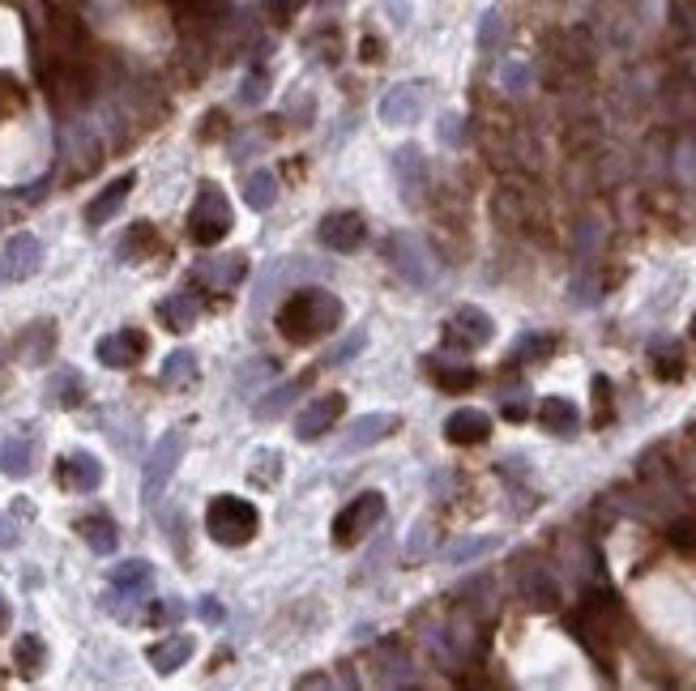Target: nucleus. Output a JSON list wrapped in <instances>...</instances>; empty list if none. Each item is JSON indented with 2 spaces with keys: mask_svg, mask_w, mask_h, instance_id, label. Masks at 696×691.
Returning a JSON list of instances; mask_svg holds the SVG:
<instances>
[{
  "mask_svg": "<svg viewBox=\"0 0 696 691\" xmlns=\"http://www.w3.org/2000/svg\"><path fill=\"white\" fill-rule=\"evenodd\" d=\"M0 470H5L9 478H26L30 470H35V444L22 440V436H9L5 448H0Z\"/></svg>",
  "mask_w": 696,
  "mask_h": 691,
  "instance_id": "aec40b11",
  "label": "nucleus"
},
{
  "mask_svg": "<svg viewBox=\"0 0 696 691\" xmlns=\"http://www.w3.org/2000/svg\"><path fill=\"white\" fill-rule=\"evenodd\" d=\"M193 376H197L193 350H176V355L167 359V367H163V384H180V380H193Z\"/></svg>",
  "mask_w": 696,
  "mask_h": 691,
  "instance_id": "c756f323",
  "label": "nucleus"
},
{
  "mask_svg": "<svg viewBox=\"0 0 696 691\" xmlns=\"http://www.w3.org/2000/svg\"><path fill=\"white\" fill-rule=\"evenodd\" d=\"M13 542H18V534H13V525L0 517V551H5V546H13Z\"/></svg>",
  "mask_w": 696,
  "mask_h": 691,
  "instance_id": "c03bdc74",
  "label": "nucleus"
},
{
  "mask_svg": "<svg viewBox=\"0 0 696 691\" xmlns=\"http://www.w3.org/2000/svg\"><path fill=\"white\" fill-rule=\"evenodd\" d=\"M244 197H248L252 210H270L274 197H278V175H274V171H257V175H248Z\"/></svg>",
  "mask_w": 696,
  "mask_h": 691,
  "instance_id": "393cba45",
  "label": "nucleus"
},
{
  "mask_svg": "<svg viewBox=\"0 0 696 691\" xmlns=\"http://www.w3.org/2000/svg\"><path fill=\"white\" fill-rule=\"evenodd\" d=\"M504 82H509V86H526V69H521V64H509V69H504Z\"/></svg>",
  "mask_w": 696,
  "mask_h": 691,
  "instance_id": "37998d69",
  "label": "nucleus"
},
{
  "mask_svg": "<svg viewBox=\"0 0 696 691\" xmlns=\"http://www.w3.org/2000/svg\"><path fill=\"white\" fill-rule=\"evenodd\" d=\"M487 436H492V419H487L483 410H453L449 419H445V440L457 444V448H470V444H483Z\"/></svg>",
  "mask_w": 696,
  "mask_h": 691,
  "instance_id": "4468645a",
  "label": "nucleus"
},
{
  "mask_svg": "<svg viewBox=\"0 0 696 691\" xmlns=\"http://www.w3.org/2000/svg\"><path fill=\"white\" fill-rule=\"evenodd\" d=\"M389 13H393V22H398V26H406L410 5H406V0H389Z\"/></svg>",
  "mask_w": 696,
  "mask_h": 691,
  "instance_id": "79ce46f5",
  "label": "nucleus"
},
{
  "mask_svg": "<svg viewBox=\"0 0 696 691\" xmlns=\"http://www.w3.org/2000/svg\"><path fill=\"white\" fill-rule=\"evenodd\" d=\"M381 517H385V495H381V491H363V495H355V500L338 512V521H334V542H338V546H355L372 525H381Z\"/></svg>",
  "mask_w": 696,
  "mask_h": 691,
  "instance_id": "39448f33",
  "label": "nucleus"
},
{
  "mask_svg": "<svg viewBox=\"0 0 696 691\" xmlns=\"http://www.w3.org/2000/svg\"><path fill=\"white\" fill-rule=\"evenodd\" d=\"M133 184H137V175H133V171H124L120 180L107 184V188L99 192V197H94V201L86 205V222H90V227H103V222H112V218L120 214V205L129 201Z\"/></svg>",
  "mask_w": 696,
  "mask_h": 691,
  "instance_id": "2eb2a0df",
  "label": "nucleus"
},
{
  "mask_svg": "<svg viewBox=\"0 0 696 691\" xmlns=\"http://www.w3.org/2000/svg\"><path fill=\"white\" fill-rule=\"evenodd\" d=\"M184 448H188V436L180 427H171L167 436H158L154 453L146 461V474H141V495H146V504H154L158 495H163V487L171 482V474H176V465L184 457Z\"/></svg>",
  "mask_w": 696,
  "mask_h": 691,
  "instance_id": "20e7f679",
  "label": "nucleus"
},
{
  "mask_svg": "<svg viewBox=\"0 0 696 691\" xmlns=\"http://www.w3.org/2000/svg\"><path fill=\"white\" fill-rule=\"evenodd\" d=\"M308 380H312V376H299V380H287V384H278L274 393H265V397L257 401V406H252V414H257V419H265V423H270V419H278V414H287V410L295 406V397L308 389Z\"/></svg>",
  "mask_w": 696,
  "mask_h": 691,
  "instance_id": "a211bd4d",
  "label": "nucleus"
},
{
  "mask_svg": "<svg viewBox=\"0 0 696 691\" xmlns=\"http://www.w3.org/2000/svg\"><path fill=\"white\" fill-rule=\"evenodd\" d=\"M393 252H398V269H402L415 286H423L427 278H423V269H419V248H415V239H398V244H393Z\"/></svg>",
  "mask_w": 696,
  "mask_h": 691,
  "instance_id": "7c9ffc66",
  "label": "nucleus"
},
{
  "mask_svg": "<svg viewBox=\"0 0 696 691\" xmlns=\"http://www.w3.org/2000/svg\"><path fill=\"white\" fill-rule=\"evenodd\" d=\"M500 551V538L496 534H487V538H462V542H453L445 559L449 564H474V559H483V555H492Z\"/></svg>",
  "mask_w": 696,
  "mask_h": 691,
  "instance_id": "5701e85b",
  "label": "nucleus"
},
{
  "mask_svg": "<svg viewBox=\"0 0 696 691\" xmlns=\"http://www.w3.org/2000/svg\"><path fill=\"white\" fill-rule=\"evenodd\" d=\"M679 363H684V359H679L675 350H671V355H658V367H654V372H658L662 380H679V376H684V367H679Z\"/></svg>",
  "mask_w": 696,
  "mask_h": 691,
  "instance_id": "4c0bfd02",
  "label": "nucleus"
},
{
  "mask_svg": "<svg viewBox=\"0 0 696 691\" xmlns=\"http://www.w3.org/2000/svg\"><path fill=\"white\" fill-rule=\"evenodd\" d=\"M265 86H270V77H265V73H252L248 82H244V90H240V103H244V107H257L265 94H270Z\"/></svg>",
  "mask_w": 696,
  "mask_h": 691,
  "instance_id": "f704fd0d",
  "label": "nucleus"
},
{
  "mask_svg": "<svg viewBox=\"0 0 696 691\" xmlns=\"http://www.w3.org/2000/svg\"><path fill=\"white\" fill-rule=\"evenodd\" d=\"M77 534L86 538V546H90L94 555H112V551H116V542H120L116 521H112V517H103V512H94V517H82V521H77Z\"/></svg>",
  "mask_w": 696,
  "mask_h": 691,
  "instance_id": "6ab92c4d",
  "label": "nucleus"
},
{
  "mask_svg": "<svg viewBox=\"0 0 696 691\" xmlns=\"http://www.w3.org/2000/svg\"><path fill=\"white\" fill-rule=\"evenodd\" d=\"M9 628V602H5V593H0V636H5Z\"/></svg>",
  "mask_w": 696,
  "mask_h": 691,
  "instance_id": "de8ad7c7",
  "label": "nucleus"
},
{
  "mask_svg": "<svg viewBox=\"0 0 696 691\" xmlns=\"http://www.w3.org/2000/svg\"><path fill=\"white\" fill-rule=\"evenodd\" d=\"M248 474H252V482H261V487H274V482H278V453H270V448L257 453Z\"/></svg>",
  "mask_w": 696,
  "mask_h": 691,
  "instance_id": "473e14b6",
  "label": "nucleus"
},
{
  "mask_svg": "<svg viewBox=\"0 0 696 691\" xmlns=\"http://www.w3.org/2000/svg\"><path fill=\"white\" fill-rule=\"evenodd\" d=\"M197 615H201L205 623H218V619H223V606H218V598H201V602H197Z\"/></svg>",
  "mask_w": 696,
  "mask_h": 691,
  "instance_id": "a19ab883",
  "label": "nucleus"
},
{
  "mask_svg": "<svg viewBox=\"0 0 696 691\" xmlns=\"http://www.w3.org/2000/svg\"><path fill=\"white\" fill-rule=\"evenodd\" d=\"M500 39V13H483V26H479V47H496Z\"/></svg>",
  "mask_w": 696,
  "mask_h": 691,
  "instance_id": "c9c22d12",
  "label": "nucleus"
},
{
  "mask_svg": "<svg viewBox=\"0 0 696 691\" xmlns=\"http://www.w3.org/2000/svg\"><path fill=\"white\" fill-rule=\"evenodd\" d=\"M539 423L551 431V436H573V431L581 427V410L568 397H543Z\"/></svg>",
  "mask_w": 696,
  "mask_h": 691,
  "instance_id": "f3484780",
  "label": "nucleus"
},
{
  "mask_svg": "<svg viewBox=\"0 0 696 691\" xmlns=\"http://www.w3.org/2000/svg\"><path fill=\"white\" fill-rule=\"evenodd\" d=\"M52 401H56V406H77V401H82V380H77V376H60V384L52 380Z\"/></svg>",
  "mask_w": 696,
  "mask_h": 691,
  "instance_id": "72a5a7b5",
  "label": "nucleus"
},
{
  "mask_svg": "<svg viewBox=\"0 0 696 691\" xmlns=\"http://www.w3.org/2000/svg\"><path fill=\"white\" fill-rule=\"evenodd\" d=\"M13 662H18V670L26 674V679H35V674L43 670L47 662V649L39 636H18V645H13Z\"/></svg>",
  "mask_w": 696,
  "mask_h": 691,
  "instance_id": "b1692460",
  "label": "nucleus"
},
{
  "mask_svg": "<svg viewBox=\"0 0 696 691\" xmlns=\"http://www.w3.org/2000/svg\"><path fill=\"white\" fill-rule=\"evenodd\" d=\"M363 239H368V222L355 210H329L321 218V244L329 252H355Z\"/></svg>",
  "mask_w": 696,
  "mask_h": 691,
  "instance_id": "6e6552de",
  "label": "nucleus"
},
{
  "mask_svg": "<svg viewBox=\"0 0 696 691\" xmlns=\"http://www.w3.org/2000/svg\"><path fill=\"white\" fill-rule=\"evenodd\" d=\"M231 227H235V210H231L227 192L205 180L197 188L193 210H188V239H193L197 248H214V244H223V239L231 235Z\"/></svg>",
  "mask_w": 696,
  "mask_h": 691,
  "instance_id": "7ed1b4c3",
  "label": "nucleus"
},
{
  "mask_svg": "<svg viewBox=\"0 0 696 691\" xmlns=\"http://www.w3.org/2000/svg\"><path fill=\"white\" fill-rule=\"evenodd\" d=\"M150 252H158V235H154V227H150V222H133V231H129V239H124L120 256L137 261V256H150Z\"/></svg>",
  "mask_w": 696,
  "mask_h": 691,
  "instance_id": "bb28decb",
  "label": "nucleus"
},
{
  "mask_svg": "<svg viewBox=\"0 0 696 691\" xmlns=\"http://www.w3.org/2000/svg\"><path fill=\"white\" fill-rule=\"evenodd\" d=\"M342 299L321 291V286H304V291H291V299L278 308V333L295 346H312L329 333L334 337L342 325Z\"/></svg>",
  "mask_w": 696,
  "mask_h": 691,
  "instance_id": "f257e3e1",
  "label": "nucleus"
},
{
  "mask_svg": "<svg viewBox=\"0 0 696 691\" xmlns=\"http://www.w3.org/2000/svg\"><path fill=\"white\" fill-rule=\"evenodd\" d=\"M56 478H60V487H69V491H99L103 487V465L94 453H69L65 461L56 465Z\"/></svg>",
  "mask_w": 696,
  "mask_h": 691,
  "instance_id": "f8f14e48",
  "label": "nucleus"
},
{
  "mask_svg": "<svg viewBox=\"0 0 696 691\" xmlns=\"http://www.w3.org/2000/svg\"><path fill=\"white\" fill-rule=\"evenodd\" d=\"M667 538H671V546H675L679 555L696 559V521H692V517H679V521H671Z\"/></svg>",
  "mask_w": 696,
  "mask_h": 691,
  "instance_id": "c85d7f7f",
  "label": "nucleus"
},
{
  "mask_svg": "<svg viewBox=\"0 0 696 691\" xmlns=\"http://www.w3.org/2000/svg\"><path fill=\"white\" fill-rule=\"evenodd\" d=\"M423 107H427V90L419 82H402V86H393L385 99H381V120L385 124H415L423 116Z\"/></svg>",
  "mask_w": 696,
  "mask_h": 691,
  "instance_id": "9b49d317",
  "label": "nucleus"
},
{
  "mask_svg": "<svg viewBox=\"0 0 696 691\" xmlns=\"http://www.w3.org/2000/svg\"><path fill=\"white\" fill-rule=\"evenodd\" d=\"M205 529L223 546H244L261 534V512L244 495H214L210 508H205Z\"/></svg>",
  "mask_w": 696,
  "mask_h": 691,
  "instance_id": "f03ea898",
  "label": "nucleus"
},
{
  "mask_svg": "<svg viewBox=\"0 0 696 691\" xmlns=\"http://www.w3.org/2000/svg\"><path fill=\"white\" fill-rule=\"evenodd\" d=\"M39 261H43V248H39V239L35 235H13L9 244H5V252H0V282H22V278H30V273L39 269Z\"/></svg>",
  "mask_w": 696,
  "mask_h": 691,
  "instance_id": "9d476101",
  "label": "nucleus"
},
{
  "mask_svg": "<svg viewBox=\"0 0 696 691\" xmlns=\"http://www.w3.org/2000/svg\"><path fill=\"white\" fill-rule=\"evenodd\" d=\"M504 419H526V406H521V401H509V406H504Z\"/></svg>",
  "mask_w": 696,
  "mask_h": 691,
  "instance_id": "49530a36",
  "label": "nucleus"
},
{
  "mask_svg": "<svg viewBox=\"0 0 696 691\" xmlns=\"http://www.w3.org/2000/svg\"><path fill=\"white\" fill-rule=\"evenodd\" d=\"M398 427H402V423H398V414H363V419L351 427V436H346V440L338 444V453H342V457H351V453H359V448H372V444L389 440Z\"/></svg>",
  "mask_w": 696,
  "mask_h": 691,
  "instance_id": "ddd939ff",
  "label": "nucleus"
},
{
  "mask_svg": "<svg viewBox=\"0 0 696 691\" xmlns=\"http://www.w3.org/2000/svg\"><path fill=\"white\" fill-rule=\"evenodd\" d=\"M492 333H496V325H492V316H487L483 308H462L445 325V346H453V350H479V346L492 342Z\"/></svg>",
  "mask_w": 696,
  "mask_h": 691,
  "instance_id": "0eeeda50",
  "label": "nucleus"
},
{
  "mask_svg": "<svg viewBox=\"0 0 696 691\" xmlns=\"http://www.w3.org/2000/svg\"><path fill=\"white\" fill-rule=\"evenodd\" d=\"M150 350V337L141 329H120V333H107L99 337V346H94V355H99L103 367H116V372H124V367H137L141 359H146Z\"/></svg>",
  "mask_w": 696,
  "mask_h": 691,
  "instance_id": "423d86ee",
  "label": "nucleus"
},
{
  "mask_svg": "<svg viewBox=\"0 0 696 691\" xmlns=\"http://www.w3.org/2000/svg\"><path fill=\"white\" fill-rule=\"evenodd\" d=\"M432 380H436L445 393H466L479 376H474V367L462 363V367H432Z\"/></svg>",
  "mask_w": 696,
  "mask_h": 691,
  "instance_id": "cd10ccee",
  "label": "nucleus"
},
{
  "mask_svg": "<svg viewBox=\"0 0 696 691\" xmlns=\"http://www.w3.org/2000/svg\"><path fill=\"white\" fill-rule=\"evenodd\" d=\"M359 52H363V60H381V43H376V39H363Z\"/></svg>",
  "mask_w": 696,
  "mask_h": 691,
  "instance_id": "a18cd8bd",
  "label": "nucleus"
},
{
  "mask_svg": "<svg viewBox=\"0 0 696 691\" xmlns=\"http://www.w3.org/2000/svg\"><path fill=\"white\" fill-rule=\"evenodd\" d=\"M692 337H696V316H692Z\"/></svg>",
  "mask_w": 696,
  "mask_h": 691,
  "instance_id": "09e8293b",
  "label": "nucleus"
},
{
  "mask_svg": "<svg viewBox=\"0 0 696 691\" xmlns=\"http://www.w3.org/2000/svg\"><path fill=\"white\" fill-rule=\"evenodd\" d=\"M551 346H556V342H551V337H526L517 355H551Z\"/></svg>",
  "mask_w": 696,
  "mask_h": 691,
  "instance_id": "58836bf2",
  "label": "nucleus"
},
{
  "mask_svg": "<svg viewBox=\"0 0 696 691\" xmlns=\"http://www.w3.org/2000/svg\"><path fill=\"white\" fill-rule=\"evenodd\" d=\"M193 649H197L193 636H167V640H158V645H150L146 657H150V666L158 674H176L188 657H193Z\"/></svg>",
  "mask_w": 696,
  "mask_h": 691,
  "instance_id": "dca6fc26",
  "label": "nucleus"
},
{
  "mask_svg": "<svg viewBox=\"0 0 696 691\" xmlns=\"http://www.w3.org/2000/svg\"><path fill=\"white\" fill-rule=\"evenodd\" d=\"M521 593H526V602H530V606H539V610H556V606H560V589H556V581H547L543 572L526 576Z\"/></svg>",
  "mask_w": 696,
  "mask_h": 691,
  "instance_id": "a878e982",
  "label": "nucleus"
},
{
  "mask_svg": "<svg viewBox=\"0 0 696 691\" xmlns=\"http://www.w3.org/2000/svg\"><path fill=\"white\" fill-rule=\"evenodd\" d=\"M342 410H346V397L342 393H325V397H316L312 406H304L295 414V436L312 444V440H321L329 427H334L342 419Z\"/></svg>",
  "mask_w": 696,
  "mask_h": 691,
  "instance_id": "1a4fd4ad",
  "label": "nucleus"
},
{
  "mask_svg": "<svg viewBox=\"0 0 696 691\" xmlns=\"http://www.w3.org/2000/svg\"><path fill=\"white\" fill-rule=\"evenodd\" d=\"M184 615V606L176 602H167V606H150V623H167V619H180Z\"/></svg>",
  "mask_w": 696,
  "mask_h": 691,
  "instance_id": "ea45409f",
  "label": "nucleus"
},
{
  "mask_svg": "<svg viewBox=\"0 0 696 691\" xmlns=\"http://www.w3.org/2000/svg\"><path fill=\"white\" fill-rule=\"evenodd\" d=\"M154 581V568L146 559H124V564L112 568V589H124V593H137Z\"/></svg>",
  "mask_w": 696,
  "mask_h": 691,
  "instance_id": "4be33fe9",
  "label": "nucleus"
},
{
  "mask_svg": "<svg viewBox=\"0 0 696 691\" xmlns=\"http://www.w3.org/2000/svg\"><path fill=\"white\" fill-rule=\"evenodd\" d=\"M355 350H363V333H355L351 342H342V346H334V350H329V355H325V363H329V367H334V363H346V359L355 355Z\"/></svg>",
  "mask_w": 696,
  "mask_h": 691,
  "instance_id": "e433bc0d",
  "label": "nucleus"
},
{
  "mask_svg": "<svg viewBox=\"0 0 696 691\" xmlns=\"http://www.w3.org/2000/svg\"><path fill=\"white\" fill-rule=\"evenodd\" d=\"M158 320H163L171 333H188V329H193V320H197L193 295H171V299H163V303H158Z\"/></svg>",
  "mask_w": 696,
  "mask_h": 691,
  "instance_id": "412c9836",
  "label": "nucleus"
},
{
  "mask_svg": "<svg viewBox=\"0 0 696 691\" xmlns=\"http://www.w3.org/2000/svg\"><path fill=\"white\" fill-rule=\"evenodd\" d=\"M244 256H227V265H210L205 269V278H214V286H235L244 278Z\"/></svg>",
  "mask_w": 696,
  "mask_h": 691,
  "instance_id": "2f4dec72",
  "label": "nucleus"
}]
</instances>
